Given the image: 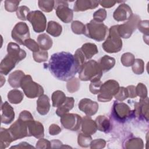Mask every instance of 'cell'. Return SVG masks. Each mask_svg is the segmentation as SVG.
Segmentation results:
<instances>
[{
	"label": "cell",
	"mask_w": 149,
	"mask_h": 149,
	"mask_svg": "<svg viewBox=\"0 0 149 149\" xmlns=\"http://www.w3.org/2000/svg\"><path fill=\"white\" fill-rule=\"evenodd\" d=\"M85 27L84 35L88 38L98 42L105 40L108 33V27L103 23L91 20L85 25Z\"/></svg>",
	"instance_id": "277c9868"
},
{
	"label": "cell",
	"mask_w": 149,
	"mask_h": 149,
	"mask_svg": "<svg viewBox=\"0 0 149 149\" xmlns=\"http://www.w3.org/2000/svg\"><path fill=\"white\" fill-rule=\"evenodd\" d=\"M79 109L87 116L95 115L98 109V104L88 98L81 99L79 103Z\"/></svg>",
	"instance_id": "2e32d148"
},
{
	"label": "cell",
	"mask_w": 149,
	"mask_h": 149,
	"mask_svg": "<svg viewBox=\"0 0 149 149\" xmlns=\"http://www.w3.org/2000/svg\"><path fill=\"white\" fill-rule=\"evenodd\" d=\"M33 57L36 62L41 63L45 62L48 59V53L44 50H39L38 51L33 52Z\"/></svg>",
	"instance_id": "f35d334b"
},
{
	"label": "cell",
	"mask_w": 149,
	"mask_h": 149,
	"mask_svg": "<svg viewBox=\"0 0 149 149\" xmlns=\"http://www.w3.org/2000/svg\"><path fill=\"white\" fill-rule=\"evenodd\" d=\"M23 98V94L17 89L12 90L8 94V101L12 104H19L22 101Z\"/></svg>",
	"instance_id": "4dcf8cb0"
},
{
	"label": "cell",
	"mask_w": 149,
	"mask_h": 149,
	"mask_svg": "<svg viewBox=\"0 0 149 149\" xmlns=\"http://www.w3.org/2000/svg\"><path fill=\"white\" fill-rule=\"evenodd\" d=\"M61 128L56 124H52L49 127V133L52 136L57 135L61 132Z\"/></svg>",
	"instance_id": "db71d44e"
},
{
	"label": "cell",
	"mask_w": 149,
	"mask_h": 149,
	"mask_svg": "<svg viewBox=\"0 0 149 149\" xmlns=\"http://www.w3.org/2000/svg\"><path fill=\"white\" fill-rule=\"evenodd\" d=\"M140 21V18L138 15H133L127 22L118 25L117 31L120 37L123 38L130 37L133 33L137 28V25Z\"/></svg>",
	"instance_id": "ba28073f"
},
{
	"label": "cell",
	"mask_w": 149,
	"mask_h": 149,
	"mask_svg": "<svg viewBox=\"0 0 149 149\" xmlns=\"http://www.w3.org/2000/svg\"><path fill=\"white\" fill-rule=\"evenodd\" d=\"M60 120L64 128L72 131H77L81 125L82 118L77 114L67 113L61 116Z\"/></svg>",
	"instance_id": "4fadbf2b"
},
{
	"label": "cell",
	"mask_w": 149,
	"mask_h": 149,
	"mask_svg": "<svg viewBox=\"0 0 149 149\" xmlns=\"http://www.w3.org/2000/svg\"><path fill=\"white\" fill-rule=\"evenodd\" d=\"M37 43L42 50H48L52 46V40L47 34L42 33L37 37Z\"/></svg>",
	"instance_id": "f1b7e54d"
},
{
	"label": "cell",
	"mask_w": 149,
	"mask_h": 149,
	"mask_svg": "<svg viewBox=\"0 0 149 149\" xmlns=\"http://www.w3.org/2000/svg\"><path fill=\"white\" fill-rule=\"evenodd\" d=\"M30 135L36 139H41L44 136V129L43 125L38 121L34 120L29 125Z\"/></svg>",
	"instance_id": "7402d4cb"
},
{
	"label": "cell",
	"mask_w": 149,
	"mask_h": 149,
	"mask_svg": "<svg viewBox=\"0 0 149 149\" xmlns=\"http://www.w3.org/2000/svg\"><path fill=\"white\" fill-rule=\"evenodd\" d=\"M107 17V11L104 9H99L95 11L93 14V20L102 23Z\"/></svg>",
	"instance_id": "7bdbcfd3"
},
{
	"label": "cell",
	"mask_w": 149,
	"mask_h": 149,
	"mask_svg": "<svg viewBox=\"0 0 149 149\" xmlns=\"http://www.w3.org/2000/svg\"><path fill=\"white\" fill-rule=\"evenodd\" d=\"M27 20L29 21L36 33H42L46 28L47 19L45 15L40 10L31 11L29 13Z\"/></svg>",
	"instance_id": "9c48e42d"
},
{
	"label": "cell",
	"mask_w": 149,
	"mask_h": 149,
	"mask_svg": "<svg viewBox=\"0 0 149 149\" xmlns=\"http://www.w3.org/2000/svg\"><path fill=\"white\" fill-rule=\"evenodd\" d=\"M73 55H74V58H76V61H77V62L79 63V65L80 66V68H81V66L83 65V64L85 62L86 58H85L84 55L83 54L80 48L77 49L76 51V52H75V53Z\"/></svg>",
	"instance_id": "f5cc1de1"
},
{
	"label": "cell",
	"mask_w": 149,
	"mask_h": 149,
	"mask_svg": "<svg viewBox=\"0 0 149 149\" xmlns=\"http://www.w3.org/2000/svg\"><path fill=\"white\" fill-rule=\"evenodd\" d=\"M106 144V141L102 139H95L91 141L90 143V148L91 149H100L104 148Z\"/></svg>",
	"instance_id": "f907efd6"
},
{
	"label": "cell",
	"mask_w": 149,
	"mask_h": 149,
	"mask_svg": "<svg viewBox=\"0 0 149 149\" xmlns=\"http://www.w3.org/2000/svg\"><path fill=\"white\" fill-rule=\"evenodd\" d=\"M12 148H34L33 146H31L30 144L26 142H22L19 143L18 145L15 146H12L10 147Z\"/></svg>",
	"instance_id": "680465c9"
},
{
	"label": "cell",
	"mask_w": 149,
	"mask_h": 149,
	"mask_svg": "<svg viewBox=\"0 0 149 149\" xmlns=\"http://www.w3.org/2000/svg\"><path fill=\"white\" fill-rule=\"evenodd\" d=\"M119 84L115 80H108L102 83L100 91L97 95V99L100 102L110 101L117 93L119 88Z\"/></svg>",
	"instance_id": "52a82bcc"
},
{
	"label": "cell",
	"mask_w": 149,
	"mask_h": 149,
	"mask_svg": "<svg viewBox=\"0 0 149 149\" xmlns=\"http://www.w3.org/2000/svg\"><path fill=\"white\" fill-rule=\"evenodd\" d=\"M7 52V55L2 60L0 65L1 73L4 75H7L18 62L26 56L25 51L20 48L17 44L12 42L8 43Z\"/></svg>",
	"instance_id": "7a4b0ae2"
},
{
	"label": "cell",
	"mask_w": 149,
	"mask_h": 149,
	"mask_svg": "<svg viewBox=\"0 0 149 149\" xmlns=\"http://www.w3.org/2000/svg\"><path fill=\"white\" fill-rule=\"evenodd\" d=\"M99 5V1L91 0H77L73 6V10L75 12L85 11L97 8Z\"/></svg>",
	"instance_id": "d6986e66"
},
{
	"label": "cell",
	"mask_w": 149,
	"mask_h": 149,
	"mask_svg": "<svg viewBox=\"0 0 149 149\" xmlns=\"http://www.w3.org/2000/svg\"><path fill=\"white\" fill-rule=\"evenodd\" d=\"M98 64L102 72H106L114 66L115 64V59L112 57L105 55L100 59Z\"/></svg>",
	"instance_id": "83f0119b"
},
{
	"label": "cell",
	"mask_w": 149,
	"mask_h": 149,
	"mask_svg": "<svg viewBox=\"0 0 149 149\" xmlns=\"http://www.w3.org/2000/svg\"><path fill=\"white\" fill-rule=\"evenodd\" d=\"M118 26L115 25L109 28V35L102 45L104 50L108 53L118 52L122 48V41L117 31Z\"/></svg>",
	"instance_id": "5b68a950"
},
{
	"label": "cell",
	"mask_w": 149,
	"mask_h": 149,
	"mask_svg": "<svg viewBox=\"0 0 149 149\" xmlns=\"http://www.w3.org/2000/svg\"><path fill=\"white\" fill-rule=\"evenodd\" d=\"M1 122L4 124L10 123L15 118V112L13 107L5 101L1 105Z\"/></svg>",
	"instance_id": "ac0fdd59"
},
{
	"label": "cell",
	"mask_w": 149,
	"mask_h": 149,
	"mask_svg": "<svg viewBox=\"0 0 149 149\" xmlns=\"http://www.w3.org/2000/svg\"><path fill=\"white\" fill-rule=\"evenodd\" d=\"M134 56L130 52L124 53L120 58L122 65L125 66L129 67L133 65L134 61Z\"/></svg>",
	"instance_id": "ab89813d"
},
{
	"label": "cell",
	"mask_w": 149,
	"mask_h": 149,
	"mask_svg": "<svg viewBox=\"0 0 149 149\" xmlns=\"http://www.w3.org/2000/svg\"><path fill=\"white\" fill-rule=\"evenodd\" d=\"M20 87L26 96L29 98H35L44 93L42 87L34 82L30 75H25L21 81Z\"/></svg>",
	"instance_id": "8992f818"
},
{
	"label": "cell",
	"mask_w": 149,
	"mask_h": 149,
	"mask_svg": "<svg viewBox=\"0 0 149 149\" xmlns=\"http://www.w3.org/2000/svg\"><path fill=\"white\" fill-rule=\"evenodd\" d=\"M25 76L23 72L20 70H15L9 74L8 82L9 85L13 88H19L20 87L21 81Z\"/></svg>",
	"instance_id": "603a6c76"
},
{
	"label": "cell",
	"mask_w": 149,
	"mask_h": 149,
	"mask_svg": "<svg viewBox=\"0 0 149 149\" xmlns=\"http://www.w3.org/2000/svg\"><path fill=\"white\" fill-rule=\"evenodd\" d=\"M12 39L20 45H24V41L30 38V31L24 22H19L13 27L11 33Z\"/></svg>",
	"instance_id": "30bf717a"
},
{
	"label": "cell",
	"mask_w": 149,
	"mask_h": 149,
	"mask_svg": "<svg viewBox=\"0 0 149 149\" xmlns=\"http://www.w3.org/2000/svg\"><path fill=\"white\" fill-rule=\"evenodd\" d=\"M51 148H63L66 147V146H63L62 143L59 140H54L51 141Z\"/></svg>",
	"instance_id": "6f0895ef"
},
{
	"label": "cell",
	"mask_w": 149,
	"mask_h": 149,
	"mask_svg": "<svg viewBox=\"0 0 149 149\" xmlns=\"http://www.w3.org/2000/svg\"><path fill=\"white\" fill-rule=\"evenodd\" d=\"M81 131L86 134H93L97 130L95 120H93L90 116H86L82 119Z\"/></svg>",
	"instance_id": "ffe728a7"
},
{
	"label": "cell",
	"mask_w": 149,
	"mask_h": 149,
	"mask_svg": "<svg viewBox=\"0 0 149 149\" xmlns=\"http://www.w3.org/2000/svg\"><path fill=\"white\" fill-rule=\"evenodd\" d=\"M95 122L97 129L100 132L108 133L111 129V124L110 120L106 116L100 115L96 118Z\"/></svg>",
	"instance_id": "d4e9b609"
},
{
	"label": "cell",
	"mask_w": 149,
	"mask_h": 149,
	"mask_svg": "<svg viewBox=\"0 0 149 149\" xmlns=\"http://www.w3.org/2000/svg\"><path fill=\"white\" fill-rule=\"evenodd\" d=\"M134 115L140 119L148 120V98H140L139 102L134 104Z\"/></svg>",
	"instance_id": "9a60e30c"
},
{
	"label": "cell",
	"mask_w": 149,
	"mask_h": 149,
	"mask_svg": "<svg viewBox=\"0 0 149 149\" xmlns=\"http://www.w3.org/2000/svg\"><path fill=\"white\" fill-rule=\"evenodd\" d=\"M132 69L136 74H141L144 70V63L141 59H135L132 65Z\"/></svg>",
	"instance_id": "d590c367"
},
{
	"label": "cell",
	"mask_w": 149,
	"mask_h": 149,
	"mask_svg": "<svg viewBox=\"0 0 149 149\" xmlns=\"http://www.w3.org/2000/svg\"><path fill=\"white\" fill-rule=\"evenodd\" d=\"M38 5L40 9L42 11L45 12H50L53 10L55 6V1H38Z\"/></svg>",
	"instance_id": "e575fe53"
},
{
	"label": "cell",
	"mask_w": 149,
	"mask_h": 149,
	"mask_svg": "<svg viewBox=\"0 0 149 149\" xmlns=\"http://www.w3.org/2000/svg\"><path fill=\"white\" fill-rule=\"evenodd\" d=\"M92 141L91 135L86 134L84 133H80L77 137V143L80 146L83 148H87L90 146Z\"/></svg>",
	"instance_id": "836d02e7"
},
{
	"label": "cell",
	"mask_w": 149,
	"mask_h": 149,
	"mask_svg": "<svg viewBox=\"0 0 149 149\" xmlns=\"http://www.w3.org/2000/svg\"><path fill=\"white\" fill-rule=\"evenodd\" d=\"M129 94V97L131 98H133L136 97L137 94L136 91V87L134 86H129L126 87Z\"/></svg>",
	"instance_id": "9f6ffc18"
},
{
	"label": "cell",
	"mask_w": 149,
	"mask_h": 149,
	"mask_svg": "<svg viewBox=\"0 0 149 149\" xmlns=\"http://www.w3.org/2000/svg\"><path fill=\"white\" fill-rule=\"evenodd\" d=\"M78 72L79 79L82 81H95L100 80L102 76V71L98 62L94 60L84 62Z\"/></svg>",
	"instance_id": "3957f363"
},
{
	"label": "cell",
	"mask_w": 149,
	"mask_h": 149,
	"mask_svg": "<svg viewBox=\"0 0 149 149\" xmlns=\"http://www.w3.org/2000/svg\"><path fill=\"white\" fill-rule=\"evenodd\" d=\"M14 140L8 129L1 127L0 131V148H7Z\"/></svg>",
	"instance_id": "cb8c5ba5"
},
{
	"label": "cell",
	"mask_w": 149,
	"mask_h": 149,
	"mask_svg": "<svg viewBox=\"0 0 149 149\" xmlns=\"http://www.w3.org/2000/svg\"><path fill=\"white\" fill-rule=\"evenodd\" d=\"M102 84V83L100 80L95 81L91 82L89 86V89L90 92L94 94H98L100 91V89Z\"/></svg>",
	"instance_id": "681fc988"
},
{
	"label": "cell",
	"mask_w": 149,
	"mask_h": 149,
	"mask_svg": "<svg viewBox=\"0 0 149 149\" xmlns=\"http://www.w3.org/2000/svg\"><path fill=\"white\" fill-rule=\"evenodd\" d=\"M54 8L55 9L56 16L61 21L68 23L72 20L73 17V10L69 8L68 3L66 1H55Z\"/></svg>",
	"instance_id": "8fae6325"
},
{
	"label": "cell",
	"mask_w": 149,
	"mask_h": 149,
	"mask_svg": "<svg viewBox=\"0 0 149 149\" xmlns=\"http://www.w3.org/2000/svg\"><path fill=\"white\" fill-rule=\"evenodd\" d=\"M136 91L137 96H139L141 98H145L147 97V89L146 86L141 83H138L136 87Z\"/></svg>",
	"instance_id": "bcb514c9"
},
{
	"label": "cell",
	"mask_w": 149,
	"mask_h": 149,
	"mask_svg": "<svg viewBox=\"0 0 149 149\" xmlns=\"http://www.w3.org/2000/svg\"><path fill=\"white\" fill-rule=\"evenodd\" d=\"M48 67L55 78L64 81H68L74 77L80 68L74 55L65 51L52 54Z\"/></svg>",
	"instance_id": "6da1fadb"
},
{
	"label": "cell",
	"mask_w": 149,
	"mask_h": 149,
	"mask_svg": "<svg viewBox=\"0 0 149 149\" xmlns=\"http://www.w3.org/2000/svg\"><path fill=\"white\" fill-rule=\"evenodd\" d=\"M37 148H51V142L47 139L41 138L36 143Z\"/></svg>",
	"instance_id": "816d5d0a"
},
{
	"label": "cell",
	"mask_w": 149,
	"mask_h": 149,
	"mask_svg": "<svg viewBox=\"0 0 149 149\" xmlns=\"http://www.w3.org/2000/svg\"><path fill=\"white\" fill-rule=\"evenodd\" d=\"M133 113L129 107L125 103L115 102L112 108V113L117 120L119 122L126 121Z\"/></svg>",
	"instance_id": "5bb4252c"
},
{
	"label": "cell",
	"mask_w": 149,
	"mask_h": 149,
	"mask_svg": "<svg viewBox=\"0 0 149 149\" xmlns=\"http://www.w3.org/2000/svg\"><path fill=\"white\" fill-rule=\"evenodd\" d=\"M133 15L130 7L126 3H122L114 11L113 17L116 21L122 22L129 20Z\"/></svg>",
	"instance_id": "e0dca14e"
},
{
	"label": "cell",
	"mask_w": 149,
	"mask_h": 149,
	"mask_svg": "<svg viewBox=\"0 0 149 149\" xmlns=\"http://www.w3.org/2000/svg\"><path fill=\"white\" fill-rule=\"evenodd\" d=\"M18 119L27 123L29 125L34 120L31 113L26 110H24L20 112Z\"/></svg>",
	"instance_id": "ee69618b"
},
{
	"label": "cell",
	"mask_w": 149,
	"mask_h": 149,
	"mask_svg": "<svg viewBox=\"0 0 149 149\" xmlns=\"http://www.w3.org/2000/svg\"><path fill=\"white\" fill-rule=\"evenodd\" d=\"M14 141L27 136H30L29 130V125L18 119L8 129Z\"/></svg>",
	"instance_id": "7c38bea8"
},
{
	"label": "cell",
	"mask_w": 149,
	"mask_h": 149,
	"mask_svg": "<svg viewBox=\"0 0 149 149\" xmlns=\"http://www.w3.org/2000/svg\"><path fill=\"white\" fill-rule=\"evenodd\" d=\"M125 147L127 149H141L144 146L143 140L138 137L129 139L125 143Z\"/></svg>",
	"instance_id": "d6a6232c"
},
{
	"label": "cell",
	"mask_w": 149,
	"mask_h": 149,
	"mask_svg": "<svg viewBox=\"0 0 149 149\" xmlns=\"http://www.w3.org/2000/svg\"><path fill=\"white\" fill-rule=\"evenodd\" d=\"M23 45H25L27 48L33 51V52L38 51L40 50V47L38 45V44L37 42H36L35 40L31 38L27 39L24 41Z\"/></svg>",
	"instance_id": "f6af8a7d"
},
{
	"label": "cell",
	"mask_w": 149,
	"mask_h": 149,
	"mask_svg": "<svg viewBox=\"0 0 149 149\" xmlns=\"http://www.w3.org/2000/svg\"><path fill=\"white\" fill-rule=\"evenodd\" d=\"M30 12V9L26 6H20L16 11L17 17L22 20H26L27 16Z\"/></svg>",
	"instance_id": "b9f144b4"
},
{
	"label": "cell",
	"mask_w": 149,
	"mask_h": 149,
	"mask_svg": "<svg viewBox=\"0 0 149 149\" xmlns=\"http://www.w3.org/2000/svg\"><path fill=\"white\" fill-rule=\"evenodd\" d=\"M46 31L49 34L56 37L61 34L62 31V27L58 22L52 20L48 23Z\"/></svg>",
	"instance_id": "f546056e"
},
{
	"label": "cell",
	"mask_w": 149,
	"mask_h": 149,
	"mask_svg": "<svg viewBox=\"0 0 149 149\" xmlns=\"http://www.w3.org/2000/svg\"><path fill=\"white\" fill-rule=\"evenodd\" d=\"M50 109L49 99L47 95L42 94L37 101V111L41 115H47Z\"/></svg>",
	"instance_id": "44dd1931"
},
{
	"label": "cell",
	"mask_w": 149,
	"mask_h": 149,
	"mask_svg": "<svg viewBox=\"0 0 149 149\" xmlns=\"http://www.w3.org/2000/svg\"><path fill=\"white\" fill-rule=\"evenodd\" d=\"M80 49L84 55L86 60L91 59L94 55L98 52L97 47L94 43H85L81 46Z\"/></svg>",
	"instance_id": "484cf974"
},
{
	"label": "cell",
	"mask_w": 149,
	"mask_h": 149,
	"mask_svg": "<svg viewBox=\"0 0 149 149\" xmlns=\"http://www.w3.org/2000/svg\"><path fill=\"white\" fill-rule=\"evenodd\" d=\"M66 99V97L63 91L60 90H56L54 91L52 94V101L53 107L58 108L63 104Z\"/></svg>",
	"instance_id": "1f68e13d"
},
{
	"label": "cell",
	"mask_w": 149,
	"mask_h": 149,
	"mask_svg": "<svg viewBox=\"0 0 149 149\" xmlns=\"http://www.w3.org/2000/svg\"><path fill=\"white\" fill-rule=\"evenodd\" d=\"M116 100L122 101L129 97V94L127 92V90L126 88L124 87H119L118 91L117 93L114 95Z\"/></svg>",
	"instance_id": "7dc6e473"
},
{
	"label": "cell",
	"mask_w": 149,
	"mask_h": 149,
	"mask_svg": "<svg viewBox=\"0 0 149 149\" xmlns=\"http://www.w3.org/2000/svg\"><path fill=\"white\" fill-rule=\"evenodd\" d=\"M74 103V100L73 97H66L63 104L57 108L56 111V115L61 117L64 114L68 113V112L73 108Z\"/></svg>",
	"instance_id": "4316f807"
},
{
	"label": "cell",
	"mask_w": 149,
	"mask_h": 149,
	"mask_svg": "<svg viewBox=\"0 0 149 149\" xmlns=\"http://www.w3.org/2000/svg\"><path fill=\"white\" fill-rule=\"evenodd\" d=\"M149 22L148 20H140L137 25V28L139 31L143 33L144 36H148L149 32V26H148Z\"/></svg>",
	"instance_id": "c3c4849f"
},
{
	"label": "cell",
	"mask_w": 149,
	"mask_h": 149,
	"mask_svg": "<svg viewBox=\"0 0 149 149\" xmlns=\"http://www.w3.org/2000/svg\"><path fill=\"white\" fill-rule=\"evenodd\" d=\"M66 88L68 91L70 93H73L77 91L80 88L79 80L76 77H73L71 80L68 81Z\"/></svg>",
	"instance_id": "74e56055"
},
{
	"label": "cell",
	"mask_w": 149,
	"mask_h": 149,
	"mask_svg": "<svg viewBox=\"0 0 149 149\" xmlns=\"http://www.w3.org/2000/svg\"><path fill=\"white\" fill-rule=\"evenodd\" d=\"M72 30L76 34H84L86 27L83 23L80 21L75 20L72 23Z\"/></svg>",
	"instance_id": "8d00e7d4"
},
{
	"label": "cell",
	"mask_w": 149,
	"mask_h": 149,
	"mask_svg": "<svg viewBox=\"0 0 149 149\" xmlns=\"http://www.w3.org/2000/svg\"><path fill=\"white\" fill-rule=\"evenodd\" d=\"M116 2H117L114 1H99V4L106 8H109L113 6Z\"/></svg>",
	"instance_id": "11a10c76"
},
{
	"label": "cell",
	"mask_w": 149,
	"mask_h": 149,
	"mask_svg": "<svg viewBox=\"0 0 149 149\" xmlns=\"http://www.w3.org/2000/svg\"><path fill=\"white\" fill-rule=\"evenodd\" d=\"M20 3L19 1L14 0H6L4 2L5 9L6 11L9 12H13L17 11L18 6Z\"/></svg>",
	"instance_id": "60d3db41"
}]
</instances>
